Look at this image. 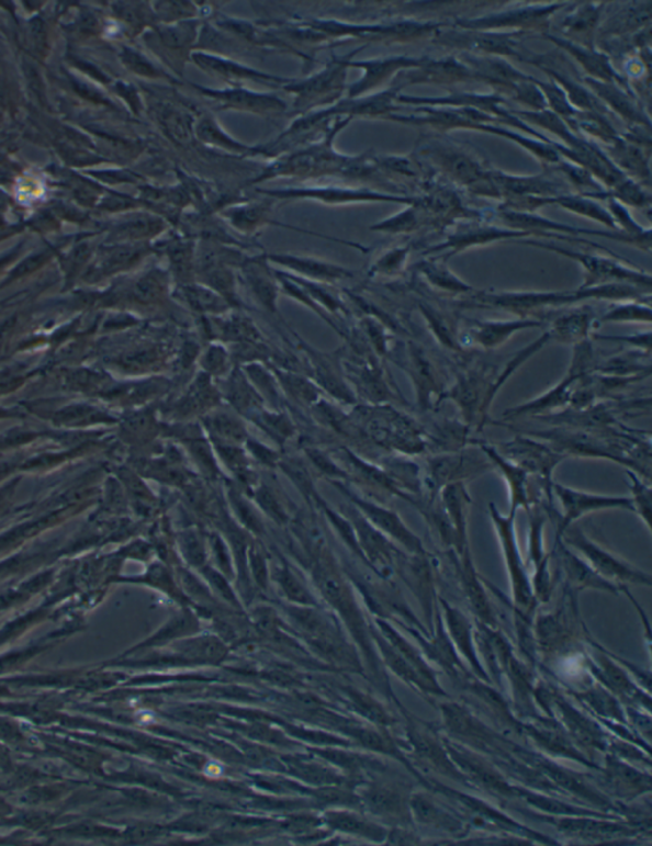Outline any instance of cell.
Here are the masks:
<instances>
[{"label": "cell", "mask_w": 652, "mask_h": 846, "mask_svg": "<svg viewBox=\"0 0 652 846\" xmlns=\"http://www.w3.org/2000/svg\"><path fill=\"white\" fill-rule=\"evenodd\" d=\"M563 206H566L569 210L580 214L587 215V217L599 219L600 222L606 223V225L609 227H615L614 219H611L606 212H603L602 207L598 205L580 201V199H569L566 203H563Z\"/></svg>", "instance_id": "obj_30"}, {"label": "cell", "mask_w": 652, "mask_h": 846, "mask_svg": "<svg viewBox=\"0 0 652 846\" xmlns=\"http://www.w3.org/2000/svg\"><path fill=\"white\" fill-rule=\"evenodd\" d=\"M552 493L561 506L555 521L557 538L561 537L570 526L592 514L603 512V510H628L633 514L630 497L600 496V494L572 489L559 483H553Z\"/></svg>", "instance_id": "obj_8"}, {"label": "cell", "mask_w": 652, "mask_h": 846, "mask_svg": "<svg viewBox=\"0 0 652 846\" xmlns=\"http://www.w3.org/2000/svg\"><path fill=\"white\" fill-rule=\"evenodd\" d=\"M164 124L175 137L179 139L188 137V124L184 116L173 113V111H166L164 114Z\"/></svg>", "instance_id": "obj_34"}, {"label": "cell", "mask_w": 652, "mask_h": 846, "mask_svg": "<svg viewBox=\"0 0 652 846\" xmlns=\"http://www.w3.org/2000/svg\"><path fill=\"white\" fill-rule=\"evenodd\" d=\"M553 554L559 557L561 569L564 578H566V586L576 590V593H582V590L586 589L600 590V593L616 596L620 594V590L623 593L625 588L611 584V582L599 576L582 556L566 544H563L561 539L555 540Z\"/></svg>", "instance_id": "obj_18"}, {"label": "cell", "mask_w": 652, "mask_h": 846, "mask_svg": "<svg viewBox=\"0 0 652 846\" xmlns=\"http://www.w3.org/2000/svg\"><path fill=\"white\" fill-rule=\"evenodd\" d=\"M631 294H633V290L627 289L626 285H622V286L609 285V286H600V289H596L593 291H587V292L585 291L578 295L555 294V293L484 295V297L481 298V302L486 303V305L488 306L491 305V306L506 308L510 311H529V309L531 311V309L542 308L544 306L562 305V303L580 301L583 297L584 298L592 297V295H595V297L622 298V297H630Z\"/></svg>", "instance_id": "obj_14"}, {"label": "cell", "mask_w": 652, "mask_h": 846, "mask_svg": "<svg viewBox=\"0 0 652 846\" xmlns=\"http://www.w3.org/2000/svg\"><path fill=\"white\" fill-rule=\"evenodd\" d=\"M488 510L501 549H503L508 579H510L513 609L528 614V617H536L538 602L535 594H532L531 578L527 565L524 564L518 538H516L515 520L518 514L508 510L507 515H503L495 503H490Z\"/></svg>", "instance_id": "obj_2"}, {"label": "cell", "mask_w": 652, "mask_h": 846, "mask_svg": "<svg viewBox=\"0 0 652 846\" xmlns=\"http://www.w3.org/2000/svg\"><path fill=\"white\" fill-rule=\"evenodd\" d=\"M593 326L592 315L588 313H574L562 316L553 325L552 339L563 342H584Z\"/></svg>", "instance_id": "obj_27"}, {"label": "cell", "mask_w": 652, "mask_h": 846, "mask_svg": "<svg viewBox=\"0 0 652 846\" xmlns=\"http://www.w3.org/2000/svg\"><path fill=\"white\" fill-rule=\"evenodd\" d=\"M182 550H184V554L189 559L190 563H203L204 550L195 533L190 532L186 534L184 538H182Z\"/></svg>", "instance_id": "obj_33"}, {"label": "cell", "mask_w": 652, "mask_h": 846, "mask_svg": "<svg viewBox=\"0 0 652 846\" xmlns=\"http://www.w3.org/2000/svg\"><path fill=\"white\" fill-rule=\"evenodd\" d=\"M557 539H561L563 544L574 550L599 576L611 584L622 588H627L628 585L651 586L649 573L636 568L622 557H618L609 550L596 544L576 523L570 526Z\"/></svg>", "instance_id": "obj_4"}, {"label": "cell", "mask_w": 652, "mask_h": 846, "mask_svg": "<svg viewBox=\"0 0 652 846\" xmlns=\"http://www.w3.org/2000/svg\"><path fill=\"white\" fill-rule=\"evenodd\" d=\"M451 563L458 574L461 590L466 598L469 609L474 614L475 621L492 629H498V620L493 610L486 586L482 584L480 573L476 572L471 549L458 555L449 550Z\"/></svg>", "instance_id": "obj_17"}, {"label": "cell", "mask_w": 652, "mask_h": 846, "mask_svg": "<svg viewBox=\"0 0 652 846\" xmlns=\"http://www.w3.org/2000/svg\"><path fill=\"white\" fill-rule=\"evenodd\" d=\"M357 505L363 510L369 522L375 527L385 537L393 539L400 544L405 553L413 555L427 554V550L415 532L405 524L400 515L391 509L371 505V503L359 500Z\"/></svg>", "instance_id": "obj_20"}, {"label": "cell", "mask_w": 652, "mask_h": 846, "mask_svg": "<svg viewBox=\"0 0 652 846\" xmlns=\"http://www.w3.org/2000/svg\"><path fill=\"white\" fill-rule=\"evenodd\" d=\"M437 600H439L445 629H447L450 641L454 645L460 658L465 659L475 678L491 684L486 667L482 665L480 652L476 648L475 629L472 621L469 620L463 611L449 604L443 597L439 596Z\"/></svg>", "instance_id": "obj_15"}, {"label": "cell", "mask_w": 652, "mask_h": 846, "mask_svg": "<svg viewBox=\"0 0 652 846\" xmlns=\"http://www.w3.org/2000/svg\"><path fill=\"white\" fill-rule=\"evenodd\" d=\"M258 500L261 507L265 508L269 515H272L274 518H277L278 521L284 520L282 508L280 505H278V501L272 496V494H269L268 492H261L258 496Z\"/></svg>", "instance_id": "obj_35"}, {"label": "cell", "mask_w": 652, "mask_h": 846, "mask_svg": "<svg viewBox=\"0 0 652 846\" xmlns=\"http://www.w3.org/2000/svg\"><path fill=\"white\" fill-rule=\"evenodd\" d=\"M490 469V460L483 452H459L439 454L428 460L425 499L432 503L443 486L474 478Z\"/></svg>", "instance_id": "obj_7"}, {"label": "cell", "mask_w": 652, "mask_h": 846, "mask_svg": "<svg viewBox=\"0 0 652 846\" xmlns=\"http://www.w3.org/2000/svg\"><path fill=\"white\" fill-rule=\"evenodd\" d=\"M627 476L630 478L631 501L633 506V514L641 518L643 524L650 531L651 520V486L650 482L643 481L640 475L633 473L632 470H627Z\"/></svg>", "instance_id": "obj_28"}, {"label": "cell", "mask_w": 652, "mask_h": 846, "mask_svg": "<svg viewBox=\"0 0 652 846\" xmlns=\"http://www.w3.org/2000/svg\"><path fill=\"white\" fill-rule=\"evenodd\" d=\"M415 786L395 783L372 786L364 794V803L373 815L384 819L394 827L416 828L411 812V796Z\"/></svg>", "instance_id": "obj_16"}, {"label": "cell", "mask_w": 652, "mask_h": 846, "mask_svg": "<svg viewBox=\"0 0 652 846\" xmlns=\"http://www.w3.org/2000/svg\"><path fill=\"white\" fill-rule=\"evenodd\" d=\"M480 443V442H479ZM481 451L486 454L493 466L503 474L510 493V512L518 514L520 508L527 510L530 507V475L520 466L501 454L496 447L488 443H480Z\"/></svg>", "instance_id": "obj_23"}, {"label": "cell", "mask_w": 652, "mask_h": 846, "mask_svg": "<svg viewBox=\"0 0 652 846\" xmlns=\"http://www.w3.org/2000/svg\"><path fill=\"white\" fill-rule=\"evenodd\" d=\"M440 506L447 516L452 531L456 534V552L461 555L469 548L468 539V518L469 508L472 505L471 494H469L466 484L464 482L452 483L440 490L437 496Z\"/></svg>", "instance_id": "obj_19"}, {"label": "cell", "mask_w": 652, "mask_h": 846, "mask_svg": "<svg viewBox=\"0 0 652 846\" xmlns=\"http://www.w3.org/2000/svg\"><path fill=\"white\" fill-rule=\"evenodd\" d=\"M381 634L385 640L391 643L397 653L408 662V664L415 669L420 677V680L426 685L429 699H449V693L442 689L439 680H437V674L435 669L428 665V661L424 656L417 646L412 645L405 638L397 633L391 624L383 620H378Z\"/></svg>", "instance_id": "obj_22"}, {"label": "cell", "mask_w": 652, "mask_h": 846, "mask_svg": "<svg viewBox=\"0 0 652 846\" xmlns=\"http://www.w3.org/2000/svg\"><path fill=\"white\" fill-rule=\"evenodd\" d=\"M603 323H651V309L643 305H622L600 318Z\"/></svg>", "instance_id": "obj_29"}, {"label": "cell", "mask_w": 652, "mask_h": 846, "mask_svg": "<svg viewBox=\"0 0 652 846\" xmlns=\"http://www.w3.org/2000/svg\"><path fill=\"white\" fill-rule=\"evenodd\" d=\"M569 692L570 696L582 702L585 709L591 710L596 720L603 721L608 729L632 732L622 702L599 683L593 684L584 690Z\"/></svg>", "instance_id": "obj_21"}, {"label": "cell", "mask_w": 652, "mask_h": 846, "mask_svg": "<svg viewBox=\"0 0 652 846\" xmlns=\"http://www.w3.org/2000/svg\"><path fill=\"white\" fill-rule=\"evenodd\" d=\"M551 249H554V247H551ZM554 250H559L560 252L567 255V257L583 263L587 270V273L591 274V279H588L586 285H592L594 282L598 281L607 282L608 279H615V281H626V279H631V281H636L638 283H641L642 281L641 274L634 273L633 270L625 269L618 266V263L614 262V260H604L600 258L588 257V255L574 253L560 249Z\"/></svg>", "instance_id": "obj_25"}, {"label": "cell", "mask_w": 652, "mask_h": 846, "mask_svg": "<svg viewBox=\"0 0 652 846\" xmlns=\"http://www.w3.org/2000/svg\"><path fill=\"white\" fill-rule=\"evenodd\" d=\"M280 582L284 593L288 594L293 601H297L300 604H312V598H310L307 590L302 587L300 582L294 578L288 569L284 568L281 571Z\"/></svg>", "instance_id": "obj_32"}, {"label": "cell", "mask_w": 652, "mask_h": 846, "mask_svg": "<svg viewBox=\"0 0 652 846\" xmlns=\"http://www.w3.org/2000/svg\"><path fill=\"white\" fill-rule=\"evenodd\" d=\"M566 586V585H564ZM576 590L564 587L559 608L553 612H540L532 622L537 652L543 657H563L583 641V622L580 620Z\"/></svg>", "instance_id": "obj_1"}, {"label": "cell", "mask_w": 652, "mask_h": 846, "mask_svg": "<svg viewBox=\"0 0 652 846\" xmlns=\"http://www.w3.org/2000/svg\"><path fill=\"white\" fill-rule=\"evenodd\" d=\"M411 812L415 826L432 830L452 837L456 842L465 839L471 830V822L456 809L436 800L432 792L425 789L413 790L411 796Z\"/></svg>", "instance_id": "obj_10"}, {"label": "cell", "mask_w": 652, "mask_h": 846, "mask_svg": "<svg viewBox=\"0 0 652 846\" xmlns=\"http://www.w3.org/2000/svg\"><path fill=\"white\" fill-rule=\"evenodd\" d=\"M594 652L585 657L587 668L596 683L609 690L627 708L647 709L650 712V693L643 691L632 680L623 667L604 652L602 646L593 644Z\"/></svg>", "instance_id": "obj_9"}, {"label": "cell", "mask_w": 652, "mask_h": 846, "mask_svg": "<svg viewBox=\"0 0 652 846\" xmlns=\"http://www.w3.org/2000/svg\"><path fill=\"white\" fill-rule=\"evenodd\" d=\"M401 710L405 717V722H407L404 730L405 742H407L413 762L418 760L423 769H431L443 778L473 789L464 774L451 760L440 733L416 715L408 713L403 707Z\"/></svg>", "instance_id": "obj_5"}, {"label": "cell", "mask_w": 652, "mask_h": 846, "mask_svg": "<svg viewBox=\"0 0 652 846\" xmlns=\"http://www.w3.org/2000/svg\"><path fill=\"white\" fill-rule=\"evenodd\" d=\"M599 772L600 792L610 794L623 803L651 793L650 770L636 769L631 763L619 759L618 756L606 753L604 763L596 770ZM607 796V794H606Z\"/></svg>", "instance_id": "obj_12"}, {"label": "cell", "mask_w": 652, "mask_h": 846, "mask_svg": "<svg viewBox=\"0 0 652 846\" xmlns=\"http://www.w3.org/2000/svg\"><path fill=\"white\" fill-rule=\"evenodd\" d=\"M497 451L527 471L530 476H535L548 493L553 494V471L566 459L564 454L555 451L551 445L531 441L525 437H515L513 441L501 443Z\"/></svg>", "instance_id": "obj_11"}, {"label": "cell", "mask_w": 652, "mask_h": 846, "mask_svg": "<svg viewBox=\"0 0 652 846\" xmlns=\"http://www.w3.org/2000/svg\"><path fill=\"white\" fill-rule=\"evenodd\" d=\"M542 324L532 320H516V322H487L479 323L472 327L471 337L476 345L484 349H495L504 346L505 342L513 337L516 331L528 329V327H537Z\"/></svg>", "instance_id": "obj_24"}, {"label": "cell", "mask_w": 652, "mask_h": 846, "mask_svg": "<svg viewBox=\"0 0 652 846\" xmlns=\"http://www.w3.org/2000/svg\"><path fill=\"white\" fill-rule=\"evenodd\" d=\"M424 271H426L427 277L429 275V279H431L432 283L441 286V289L459 292L469 290V286L458 281V279L452 277L448 270L432 267L426 268Z\"/></svg>", "instance_id": "obj_31"}, {"label": "cell", "mask_w": 652, "mask_h": 846, "mask_svg": "<svg viewBox=\"0 0 652 846\" xmlns=\"http://www.w3.org/2000/svg\"><path fill=\"white\" fill-rule=\"evenodd\" d=\"M550 507H553V503L544 497H537L531 500L527 512L529 516L528 562L535 568V574L530 577L531 587L537 602L542 605L551 601L554 589L551 554H548L544 548V529L550 517L548 515Z\"/></svg>", "instance_id": "obj_6"}, {"label": "cell", "mask_w": 652, "mask_h": 846, "mask_svg": "<svg viewBox=\"0 0 652 846\" xmlns=\"http://www.w3.org/2000/svg\"><path fill=\"white\" fill-rule=\"evenodd\" d=\"M376 641L379 642V646L381 650V653H383V657L386 662V665L391 667L392 672L402 678V680L409 685L413 690H416L420 693V696H424L425 698L429 699L428 691L426 688V685L423 680H420V677L418 674L413 669V667L408 664L407 661H405L400 653L396 652L394 646L389 643L384 635H376Z\"/></svg>", "instance_id": "obj_26"}, {"label": "cell", "mask_w": 652, "mask_h": 846, "mask_svg": "<svg viewBox=\"0 0 652 846\" xmlns=\"http://www.w3.org/2000/svg\"><path fill=\"white\" fill-rule=\"evenodd\" d=\"M429 554L413 555L402 553L395 565L400 566V573L405 584L416 596L425 619V627L429 635L434 632L435 612L437 609V598L432 564L429 562Z\"/></svg>", "instance_id": "obj_13"}, {"label": "cell", "mask_w": 652, "mask_h": 846, "mask_svg": "<svg viewBox=\"0 0 652 846\" xmlns=\"http://www.w3.org/2000/svg\"><path fill=\"white\" fill-rule=\"evenodd\" d=\"M524 816L552 825L561 835L584 842H620L632 841L643 833L650 834V828L622 822V819H603L592 816H553L535 810L516 809Z\"/></svg>", "instance_id": "obj_3"}]
</instances>
